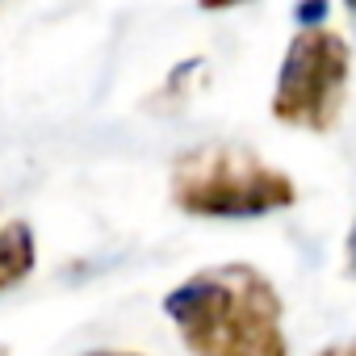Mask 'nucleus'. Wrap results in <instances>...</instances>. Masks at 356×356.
Instances as JSON below:
<instances>
[{
  "label": "nucleus",
  "instance_id": "nucleus-1",
  "mask_svg": "<svg viewBox=\"0 0 356 356\" xmlns=\"http://www.w3.org/2000/svg\"><path fill=\"white\" fill-rule=\"evenodd\" d=\"M193 356H289L281 331V293L252 264L193 273L163 298Z\"/></svg>",
  "mask_w": 356,
  "mask_h": 356
},
{
  "label": "nucleus",
  "instance_id": "nucleus-2",
  "mask_svg": "<svg viewBox=\"0 0 356 356\" xmlns=\"http://www.w3.org/2000/svg\"><path fill=\"white\" fill-rule=\"evenodd\" d=\"M172 202L197 218H260L289 210L298 189L248 147H197L172 168Z\"/></svg>",
  "mask_w": 356,
  "mask_h": 356
},
{
  "label": "nucleus",
  "instance_id": "nucleus-3",
  "mask_svg": "<svg viewBox=\"0 0 356 356\" xmlns=\"http://www.w3.org/2000/svg\"><path fill=\"white\" fill-rule=\"evenodd\" d=\"M348 80H352V47L323 22L302 26L289 38L277 72L273 118L293 130L327 134L343 113Z\"/></svg>",
  "mask_w": 356,
  "mask_h": 356
},
{
  "label": "nucleus",
  "instance_id": "nucleus-4",
  "mask_svg": "<svg viewBox=\"0 0 356 356\" xmlns=\"http://www.w3.org/2000/svg\"><path fill=\"white\" fill-rule=\"evenodd\" d=\"M34 256L38 252H34V235H30L26 222H5L0 227V293L30 277Z\"/></svg>",
  "mask_w": 356,
  "mask_h": 356
},
{
  "label": "nucleus",
  "instance_id": "nucleus-5",
  "mask_svg": "<svg viewBox=\"0 0 356 356\" xmlns=\"http://www.w3.org/2000/svg\"><path fill=\"white\" fill-rule=\"evenodd\" d=\"M323 9H327V0H302V5H298V22L302 26H314V22H323Z\"/></svg>",
  "mask_w": 356,
  "mask_h": 356
},
{
  "label": "nucleus",
  "instance_id": "nucleus-6",
  "mask_svg": "<svg viewBox=\"0 0 356 356\" xmlns=\"http://www.w3.org/2000/svg\"><path fill=\"white\" fill-rule=\"evenodd\" d=\"M197 5H202L206 13H231V9H243V5H252V0H197Z\"/></svg>",
  "mask_w": 356,
  "mask_h": 356
},
{
  "label": "nucleus",
  "instance_id": "nucleus-7",
  "mask_svg": "<svg viewBox=\"0 0 356 356\" xmlns=\"http://www.w3.org/2000/svg\"><path fill=\"white\" fill-rule=\"evenodd\" d=\"M343 273H348V277H356V222H352V231H348V248H343Z\"/></svg>",
  "mask_w": 356,
  "mask_h": 356
},
{
  "label": "nucleus",
  "instance_id": "nucleus-8",
  "mask_svg": "<svg viewBox=\"0 0 356 356\" xmlns=\"http://www.w3.org/2000/svg\"><path fill=\"white\" fill-rule=\"evenodd\" d=\"M318 356H356V339H352V343H335V348H323Z\"/></svg>",
  "mask_w": 356,
  "mask_h": 356
},
{
  "label": "nucleus",
  "instance_id": "nucleus-9",
  "mask_svg": "<svg viewBox=\"0 0 356 356\" xmlns=\"http://www.w3.org/2000/svg\"><path fill=\"white\" fill-rule=\"evenodd\" d=\"M92 356H134V352H92Z\"/></svg>",
  "mask_w": 356,
  "mask_h": 356
},
{
  "label": "nucleus",
  "instance_id": "nucleus-10",
  "mask_svg": "<svg viewBox=\"0 0 356 356\" xmlns=\"http://www.w3.org/2000/svg\"><path fill=\"white\" fill-rule=\"evenodd\" d=\"M343 9H348V13H356V0H343Z\"/></svg>",
  "mask_w": 356,
  "mask_h": 356
},
{
  "label": "nucleus",
  "instance_id": "nucleus-11",
  "mask_svg": "<svg viewBox=\"0 0 356 356\" xmlns=\"http://www.w3.org/2000/svg\"><path fill=\"white\" fill-rule=\"evenodd\" d=\"M0 356H5V348H0Z\"/></svg>",
  "mask_w": 356,
  "mask_h": 356
}]
</instances>
